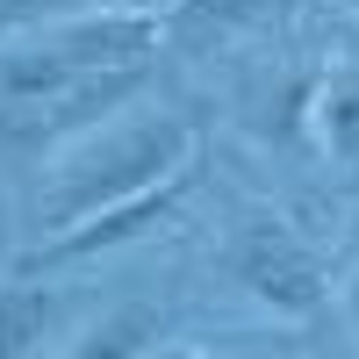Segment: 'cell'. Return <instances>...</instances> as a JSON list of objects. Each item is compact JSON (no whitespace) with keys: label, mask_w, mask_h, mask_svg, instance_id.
<instances>
[{"label":"cell","mask_w":359,"mask_h":359,"mask_svg":"<svg viewBox=\"0 0 359 359\" xmlns=\"http://www.w3.org/2000/svg\"><path fill=\"white\" fill-rule=\"evenodd\" d=\"M194 123L172 108H144V115H101L94 130L65 137L57 151L43 158V187H36V237L65 230L94 208H115L130 194H151L165 187L172 172L194 165Z\"/></svg>","instance_id":"cell-1"},{"label":"cell","mask_w":359,"mask_h":359,"mask_svg":"<svg viewBox=\"0 0 359 359\" xmlns=\"http://www.w3.org/2000/svg\"><path fill=\"white\" fill-rule=\"evenodd\" d=\"M223 266H230V280L245 287L266 316H280V323H302V316H316L331 302V266H323V252L280 216V208L237 216L230 245H223Z\"/></svg>","instance_id":"cell-2"},{"label":"cell","mask_w":359,"mask_h":359,"mask_svg":"<svg viewBox=\"0 0 359 359\" xmlns=\"http://www.w3.org/2000/svg\"><path fill=\"white\" fill-rule=\"evenodd\" d=\"M187 187H194V165L172 172L165 187H151V194H130V201H115V208H94V216H79V223H65V230L36 237V245L22 252V273H57V266H86V259H101V252L144 245L151 230H165V223L180 216Z\"/></svg>","instance_id":"cell-3"},{"label":"cell","mask_w":359,"mask_h":359,"mask_svg":"<svg viewBox=\"0 0 359 359\" xmlns=\"http://www.w3.org/2000/svg\"><path fill=\"white\" fill-rule=\"evenodd\" d=\"M72 72H151L165 43V8H86L57 22H29Z\"/></svg>","instance_id":"cell-4"},{"label":"cell","mask_w":359,"mask_h":359,"mask_svg":"<svg viewBox=\"0 0 359 359\" xmlns=\"http://www.w3.org/2000/svg\"><path fill=\"white\" fill-rule=\"evenodd\" d=\"M316 158L331 165L338 180L359 187V57H338V65H323L316 86H309V130Z\"/></svg>","instance_id":"cell-5"},{"label":"cell","mask_w":359,"mask_h":359,"mask_svg":"<svg viewBox=\"0 0 359 359\" xmlns=\"http://www.w3.org/2000/svg\"><path fill=\"white\" fill-rule=\"evenodd\" d=\"M79 316V294L36 280V273H15L0 280V359H36L50 338H65V323Z\"/></svg>","instance_id":"cell-6"},{"label":"cell","mask_w":359,"mask_h":359,"mask_svg":"<svg viewBox=\"0 0 359 359\" xmlns=\"http://www.w3.org/2000/svg\"><path fill=\"white\" fill-rule=\"evenodd\" d=\"M158 338H165V316L151 302H115V309H101L86 323L79 338H65L57 359H151Z\"/></svg>","instance_id":"cell-7"},{"label":"cell","mask_w":359,"mask_h":359,"mask_svg":"<svg viewBox=\"0 0 359 359\" xmlns=\"http://www.w3.org/2000/svg\"><path fill=\"white\" fill-rule=\"evenodd\" d=\"M86 8H172V0H0V36L29 22H57V15H86Z\"/></svg>","instance_id":"cell-8"},{"label":"cell","mask_w":359,"mask_h":359,"mask_svg":"<svg viewBox=\"0 0 359 359\" xmlns=\"http://www.w3.org/2000/svg\"><path fill=\"white\" fill-rule=\"evenodd\" d=\"M338 302H345V331L359 338V280H345V294H338Z\"/></svg>","instance_id":"cell-9"},{"label":"cell","mask_w":359,"mask_h":359,"mask_svg":"<svg viewBox=\"0 0 359 359\" xmlns=\"http://www.w3.org/2000/svg\"><path fill=\"white\" fill-rule=\"evenodd\" d=\"M158 359H230V352H201V345H165Z\"/></svg>","instance_id":"cell-10"},{"label":"cell","mask_w":359,"mask_h":359,"mask_svg":"<svg viewBox=\"0 0 359 359\" xmlns=\"http://www.w3.org/2000/svg\"><path fill=\"white\" fill-rule=\"evenodd\" d=\"M345 8H359V0H345Z\"/></svg>","instance_id":"cell-11"}]
</instances>
